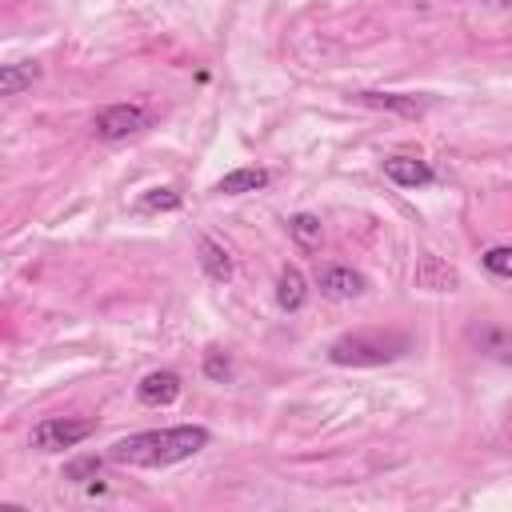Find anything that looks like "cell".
I'll return each mask as SVG.
<instances>
[{
	"label": "cell",
	"instance_id": "obj_1",
	"mask_svg": "<svg viewBox=\"0 0 512 512\" xmlns=\"http://www.w3.org/2000/svg\"><path fill=\"white\" fill-rule=\"evenodd\" d=\"M212 432L204 424H172V428H148L132 432L112 444L108 460L128 468H172L180 460H192L200 448H208Z\"/></svg>",
	"mask_w": 512,
	"mask_h": 512
},
{
	"label": "cell",
	"instance_id": "obj_2",
	"mask_svg": "<svg viewBox=\"0 0 512 512\" xmlns=\"http://www.w3.org/2000/svg\"><path fill=\"white\" fill-rule=\"evenodd\" d=\"M408 352L404 332H344L328 344V360L340 368H376L392 364Z\"/></svg>",
	"mask_w": 512,
	"mask_h": 512
},
{
	"label": "cell",
	"instance_id": "obj_3",
	"mask_svg": "<svg viewBox=\"0 0 512 512\" xmlns=\"http://www.w3.org/2000/svg\"><path fill=\"white\" fill-rule=\"evenodd\" d=\"M96 432L92 420H72V416H48L40 424H32V448L36 452H64V448H76L80 440H88Z\"/></svg>",
	"mask_w": 512,
	"mask_h": 512
},
{
	"label": "cell",
	"instance_id": "obj_4",
	"mask_svg": "<svg viewBox=\"0 0 512 512\" xmlns=\"http://www.w3.org/2000/svg\"><path fill=\"white\" fill-rule=\"evenodd\" d=\"M148 124H152V116H148V108H140V104H108V108H100L96 120H92V128H96L100 140H128V136L144 132Z\"/></svg>",
	"mask_w": 512,
	"mask_h": 512
},
{
	"label": "cell",
	"instance_id": "obj_5",
	"mask_svg": "<svg viewBox=\"0 0 512 512\" xmlns=\"http://www.w3.org/2000/svg\"><path fill=\"white\" fill-rule=\"evenodd\" d=\"M316 284H320V292H324L328 300H356V296H364V288H368V280H364L360 272L344 268V264H324Z\"/></svg>",
	"mask_w": 512,
	"mask_h": 512
},
{
	"label": "cell",
	"instance_id": "obj_6",
	"mask_svg": "<svg viewBox=\"0 0 512 512\" xmlns=\"http://www.w3.org/2000/svg\"><path fill=\"white\" fill-rule=\"evenodd\" d=\"M384 176L396 184V188H428L436 180V172L416 160V156H388L384 160Z\"/></svg>",
	"mask_w": 512,
	"mask_h": 512
},
{
	"label": "cell",
	"instance_id": "obj_7",
	"mask_svg": "<svg viewBox=\"0 0 512 512\" xmlns=\"http://www.w3.org/2000/svg\"><path fill=\"white\" fill-rule=\"evenodd\" d=\"M416 284L428 288V292H452V288L460 284V276H456V268H452L448 260L424 252V256L416 260Z\"/></svg>",
	"mask_w": 512,
	"mask_h": 512
},
{
	"label": "cell",
	"instance_id": "obj_8",
	"mask_svg": "<svg viewBox=\"0 0 512 512\" xmlns=\"http://www.w3.org/2000/svg\"><path fill=\"white\" fill-rule=\"evenodd\" d=\"M136 396H140L144 404H152V408H164V404H172V400L180 396V376H176L172 368L148 372V376L136 384Z\"/></svg>",
	"mask_w": 512,
	"mask_h": 512
},
{
	"label": "cell",
	"instance_id": "obj_9",
	"mask_svg": "<svg viewBox=\"0 0 512 512\" xmlns=\"http://www.w3.org/2000/svg\"><path fill=\"white\" fill-rule=\"evenodd\" d=\"M268 172L264 168H256V164H248V168H232L228 176H220L216 180V192L220 196H244V192H260V188H268Z\"/></svg>",
	"mask_w": 512,
	"mask_h": 512
},
{
	"label": "cell",
	"instance_id": "obj_10",
	"mask_svg": "<svg viewBox=\"0 0 512 512\" xmlns=\"http://www.w3.org/2000/svg\"><path fill=\"white\" fill-rule=\"evenodd\" d=\"M196 256H200V268H204V276H208V280H216V284L232 280V256H228V248H224V244H216L212 236H200Z\"/></svg>",
	"mask_w": 512,
	"mask_h": 512
},
{
	"label": "cell",
	"instance_id": "obj_11",
	"mask_svg": "<svg viewBox=\"0 0 512 512\" xmlns=\"http://www.w3.org/2000/svg\"><path fill=\"white\" fill-rule=\"evenodd\" d=\"M304 300H308V284H304L300 268H284V272L276 276V304H280L284 312H300Z\"/></svg>",
	"mask_w": 512,
	"mask_h": 512
},
{
	"label": "cell",
	"instance_id": "obj_12",
	"mask_svg": "<svg viewBox=\"0 0 512 512\" xmlns=\"http://www.w3.org/2000/svg\"><path fill=\"white\" fill-rule=\"evenodd\" d=\"M36 80H40V64H32V60H16V64H4L0 68V92L4 96H20Z\"/></svg>",
	"mask_w": 512,
	"mask_h": 512
},
{
	"label": "cell",
	"instance_id": "obj_13",
	"mask_svg": "<svg viewBox=\"0 0 512 512\" xmlns=\"http://www.w3.org/2000/svg\"><path fill=\"white\" fill-rule=\"evenodd\" d=\"M360 104L368 108H388V112H404V116H420L428 100L404 96V92H360Z\"/></svg>",
	"mask_w": 512,
	"mask_h": 512
},
{
	"label": "cell",
	"instance_id": "obj_14",
	"mask_svg": "<svg viewBox=\"0 0 512 512\" xmlns=\"http://www.w3.org/2000/svg\"><path fill=\"white\" fill-rule=\"evenodd\" d=\"M288 232L304 244V248H312V244H320V236H324V224H320V216H312V212H296L292 220H288Z\"/></svg>",
	"mask_w": 512,
	"mask_h": 512
},
{
	"label": "cell",
	"instance_id": "obj_15",
	"mask_svg": "<svg viewBox=\"0 0 512 512\" xmlns=\"http://www.w3.org/2000/svg\"><path fill=\"white\" fill-rule=\"evenodd\" d=\"M100 468H104V460H100V456H80V460L64 464V480H72V484H88V480H96V476H100Z\"/></svg>",
	"mask_w": 512,
	"mask_h": 512
},
{
	"label": "cell",
	"instance_id": "obj_16",
	"mask_svg": "<svg viewBox=\"0 0 512 512\" xmlns=\"http://www.w3.org/2000/svg\"><path fill=\"white\" fill-rule=\"evenodd\" d=\"M180 208V196L172 188H152L144 200H140V212H172Z\"/></svg>",
	"mask_w": 512,
	"mask_h": 512
},
{
	"label": "cell",
	"instance_id": "obj_17",
	"mask_svg": "<svg viewBox=\"0 0 512 512\" xmlns=\"http://www.w3.org/2000/svg\"><path fill=\"white\" fill-rule=\"evenodd\" d=\"M484 268H488L492 276H508V280H512V244L488 248V252H484Z\"/></svg>",
	"mask_w": 512,
	"mask_h": 512
},
{
	"label": "cell",
	"instance_id": "obj_18",
	"mask_svg": "<svg viewBox=\"0 0 512 512\" xmlns=\"http://www.w3.org/2000/svg\"><path fill=\"white\" fill-rule=\"evenodd\" d=\"M204 376L224 384V380L232 376V364H228V356H224V352H216V348H212V352H204Z\"/></svg>",
	"mask_w": 512,
	"mask_h": 512
},
{
	"label": "cell",
	"instance_id": "obj_19",
	"mask_svg": "<svg viewBox=\"0 0 512 512\" xmlns=\"http://www.w3.org/2000/svg\"><path fill=\"white\" fill-rule=\"evenodd\" d=\"M492 4H496V8H508V4H512V0H492Z\"/></svg>",
	"mask_w": 512,
	"mask_h": 512
}]
</instances>
